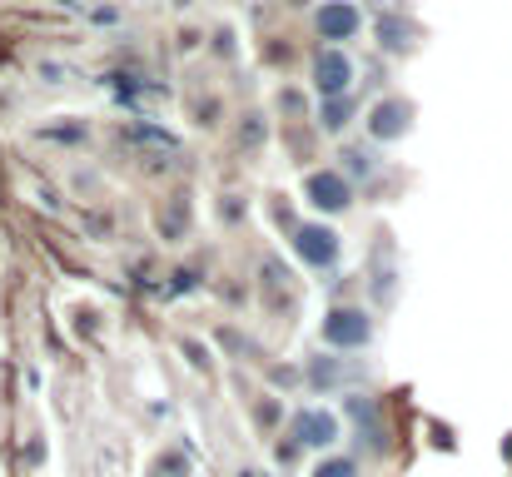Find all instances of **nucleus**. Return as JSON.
Wrapping results in <instances>:
<instances>
[{
	"instance_id": "1",
	"label": "nucleus",
	"mask_w": 512,
	"mask_h": 477,
	"mask_svg": "<svg viewBox=\"0 0 512 477\" xmlns=\"http://www.w3.org/2000/svg\"><path fill=\"white\" fill-rule=\"evenodd\" d=\"M314 85H319L329 100L348 95V85H353V60H348L343 50H324V55L314 60Z\"/></svg>"
},
{
	"instance_id": "2",
	"label": "nucleus",
	"mask_w": 512,
	"mask_h": 477,
	"mask_svg": "<svg viewBox=\"0 0 512 477\" xmlns=\"http://www.w3.org/2000/svg\"><path fill=\"white\" fill-rule=\"evenodd\" d=\"M294 249H299L304 264H319V269L339 259V239H334V229H324V224H304V229L294 234Z\"/></svg>"
},
{
	"instance_id": "3",
	"label": "nucleus",
	"mask_w": 512,
	"mask_h": 477,
	"mask_svg": "<svg viewBox=\"0 0 512 477\" xmlns=\"http://www.w3.org/2000/svg\"><path fill=\"white\" fill-rule=\"evenodd\" d=\"M309 199L319 204V209H348L353 204V184L343 179V174H334V169H324V174H309Z\"/></svg>"
},
{
	"instance_id": "4",
	"label": "nucleus",
	"mask_w": 512,
	"mask_h": 477,
	"mask_svg": "<svg viewBox=\"0 0 512 477\" xmlns=\"http://www.w3.org/2000/svg\"><path fill=\"white\" fill-rule=\"evenodd\" d=\"M324 333H329L334 348H363L368 343V318L358 314V309H339V314H329Z\"/></svg>"
},
{
	"instance_id": "5",
	"label": "nucleus",
	"mask_w": 512,
	"mask_h": 477,
	"mask_svg": "<svg viewBox=\"0 0 512 477\" xmlns=\"http://www.w3.org/2000/svg\"><path fill=\"white\" fill-rule=\"evenodd\" d=\"M353 30H358V5L353 0H329L319 10V35L324 40H348Z\"/></svg>"
},
{
	"instance_id": "6",
	"label": "nucleus",
	"mask_w": 512,
	"mask_h": 477,
	"mask_svg": "<svg viewBox=\"0 0 512 477\" xmlns=\"http://www.w3.org/2000/svg\"><path fill=\"white\" fill-rule=\"evenodd\" d=\"M368 130H373L378 140H398V135L408 130V105H403V100L373 105V120H368Z\"/></svg>"
},
{
	"instance_id": "7",
	"label": "nucleus",
	"mask_w": 512,
	"mask_h": 477,
	"mask_svg": "<svg viewBox=\"0 0 512 477\" xmlns=\"http://www.w3.org/2000/svg\"><path fill=\"white\" fill-rule=\"evenodd\" d=\"M299 438L304 443H314V448H329L334 438H339V423H334V413H319V408H309V413H299Z\"/></svg>"
},
{
	"instance_id": "8",
	"label": "nucleus",
	"mask_w": 512,
	"mask_h": 477,
	"mask_svg": "<svg viewBox=\"0 0 512 477\" xmlns=\"http://www.w3.org/2000/svg\"><path fill=\"white\" fill-rule=\"evenodd\" d=\"M314 477H353V463H348V458H334V463H324Z\"/></svg>"
},
{
	"instance_id": "9",
	"label": "nucleus",
	"mask_w": 512,
	"mask_h": 477,
	"mask_svg": "<svg viewBox=\"0 0 512 477\" xmlns=\"http://www.w3.org/2000/svg\"><path fill=\"white\" fill-rule=\"evenodd\" d=\"M343 120H348V105H329V120H324V125H329V130H339Z\"/></svg>"
},
{
	"instance_id": "10",
	"label": "nucleus",
	"mask_w": 512,
	"mask_h": 477,
	"mask_svg": "<svg viewBox=\"0 0 512 477\" xmlns=\"http://www.w3.org/2000/svg\"><path fill=\"white\" fill-rule=\"evenodd\" d=\"M508 453H512V443H508Z\"/></svg>"
}]
</instances>
